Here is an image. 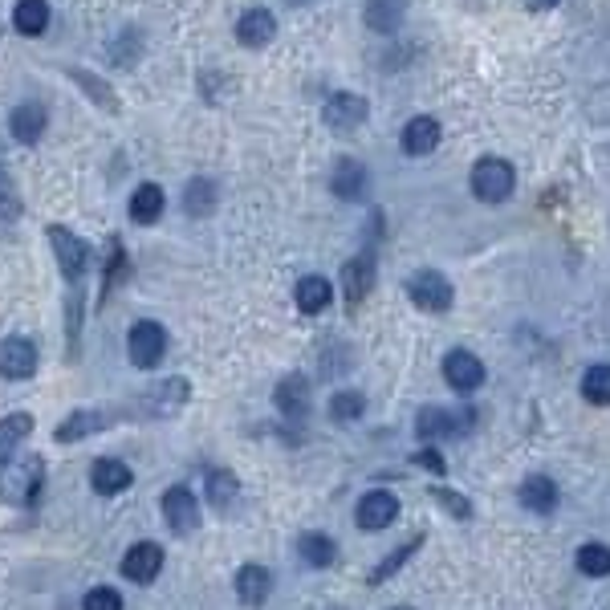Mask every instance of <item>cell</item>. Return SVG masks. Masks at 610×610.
I'll list each match as a JSON object with an SVG mask.
<instances>
[{
    "instance_id": "obj_27",
    "label": "cell",
    "mask_w": 610,
    "mask_h": 610,
    "mask_svg": "<svg viewBox=\"0 0 610 610\" xmlns=\"http://www.w3.org/2000/svg\"><path fill=\"white\" fill-rule=\"evenodd\" d=\"M574 566H578L586 578H610V545L586 541L578 554H574Z\"/></svg>"
},
{
    "instance_id": "obj_33",
    "label": "cell",
    "mask_w": 610,
    "mask_h": 610,
    "mask_svg": "<svg viewBox=\"0 0 610 610\" xmlns=\"http://www.w3.org/2000/svg\"><path fill=\"white\" fill-rule=\"evenodd\" d=\"M419 545H423V533H415V537H411L407 545H399L395 554H387V558H383V566H379V570L371 574V586H383L387 578H395V574H399V570H403V566L411 562V554H415Z\"/></svg>"
},
{
    "instance_id": "obj_6",
    "label": "cell",
    "mask_w": 610,
    "mask_h": 610,
    "mask_svg": "<svg viewBox=\"0 0 610 610\" xmlns=\"http://www.w3.org/2000/svg\"><path fill=\"white\" fill-rule=\"evenodd\" d=\"M163 517L179 537H192L200 529V501H196L192 488H183V484L167 488L163 493Z\"/></svg>"
},
{
    "instance_id": "obj_9",
    "label": "cell",
    "mask_w": 610,
    "mask_h": 610,
    "mask_svg": "<svg viewBox=\"0 0 610 610\" xmlns=\"http://www.w3.org/2000/svg\"><path fill=\"white\" fill-rule=\"evenodd\" d=\"M444 383L452 387V391H460V395H468V391H476L480 383H484V362L472 354V350H448L444 354Z\"/></svg>"
},
{
    "instance_id": "obj_32",
    "label": "cell",
    "mask_w": 610,
    "mask_h": 610,
    "mask_svg": "<svg viewBox=\"0 0 610 610\" xmlns=\"http://www.w3.org/2000/svg\"><path fill=\"white\" fill-rule=\"evenodd\" d=\"M183 208H188V216H208L216 208V183L212 179H192L188 192H183Z\"/></svg>"
},
{
    "instance_id": "obj_13",
    "label": "cell",
    "mask_w": 610,
    "mask_h": 610,
    "mask_svg": "<svg viewBox=\"0 0 610 610\" xmlns=\"http://www.w3.org/2000/svg\"><path fill=\"white\" fill-rule=\"evenodd\" d=\"M159 570H163V549H159L155 541H139V545H131V549H127V558H122V574H127L131 582H139V586L155 582Z\"/></svg>"
},
{
    "instance_id": "obj_28",
    "label": "cell",
    "mask_w": 610,
    "mask_h": 610,
    "mask_svg": "<svg viewBox=\"0 0 610 610\" xmlns=\"http://www.w3.org/2000/svg\"><path fill=\"white\" fill-rule=\"evenodd\" d=\"M13 25L25 37H41L45 25H49V5H45V0H21V5L13 9Z\"/></svg>"
},
{
    "instance_id": "obj_21",
    "label": "cell",
    "mask_w": 610,
    "mask_h": 610,
    "mask_svg": "<svg viewBox=\"0 0 610 610\" xmlns=\"http://www.w3.org/2000/svg\"><path fill=\"white\" fill-rule=\"evenodd\" d=\"M558 501H562V493H558V484L549 480V476H525L521 480V505L525 509H533V513H554L558 509Z\"/></svg>"
},
{
    "instance_id": "obj_29",
    "label": "cell",
    "mask_w": 610,
    "mask_h": 610,
    "mask_svg": "<svg viewBox=\"0 0 610 610\" xmlns=\"http://www.w3.org/2000/svg\"><path fill=\"white\" fill-rule=\"evenodd\" d=\"M204 488H208V501H212L216 509H228V505L240 497V480H236L228 468H212L208 480H204Z\"/></svg>"
},
{
    "instance_id": "obj_10",
    "label": "cell",
    "mask_w": 610,
    "mask_h": 610,
    "mask_svg": "<svg viewBox=\"0 0 610 610\" xmlns=\"http://www.w3.org/2000/svg\"><path fill=\"white\" fill-rule=\"evenodd\" d=\"M118 419V411H102V407H82V411H74V415H66L57 423V440L61 444H74V440H86V436H98L102 427H110Z\"/></svg>"
},
{
    "instance_id": "obj_7",
    "label": "cell",
    "mask_w": 610,
    "mask_h": 610,
    "mask_svg": "<svg viewBox=\"0 0 610 610\" xmlns=\"http://www.w3.org/2000/svg\"><path fill=\"white\" fill-rule=\"evenodd\" d=\"M395 517H399V497L387 493V488H375V493H366V497L358 501V509H354V525L366 529V533H379V529L395 525Z\"/></svg>"
},
{
    "instance_id": "obj_23",
    "label": "cell",
    "mask_w": 610,
    "mask_h": 610,
    "mask_svg": "<svg viewBox=\"0 0 610 610\" xmlns=\"http://www.w3.org/2000/svg\"><path fill=\"white\" fill-rule=\"evenodd\" d=\"M45 122H49L45 106L25 102V106H17V110H13V118H9V131L17 135V143H37V139L45 135Z\"/></svg>"
},
{
    "instance_id": "obj_16",
    "label": "cell",
    "mask_w": 610,
    "mask_h": 610,
    "mask_svg": "<svg viewBox=\"0 0 610 610\" xmlns=\"http://www.w3.org/2000/svg\"><path fill=\"white\" fill-rule=\"evenodd\" d=\"M399 143H403V151L407 155H432L436 147H440V122L432 118V114H415L407 127H403V135H399Z\"/></svg>"
},
{
    "instance_id": "obj_24",
    "label": "cell",
    "mask_w": 610,
    "mask_h": 610,
    "mask_svg": "<svg viewBox=\"0 0 610 610\" xmlns=\"http://www.w3.org/2000/svg\"><path fill=\"white\" fill-rule=\"evenodd\" d=\"M297 554L305 558V566H314V570H330V566L338 562V545H334V537H326V533H301V541H297Z\"/></svg>"
},
{
    "instance_id": "obj_25",
    "label": "cell",
    "mask_w": 610,
    "mask_h": 610,
    "mask_svg": "<svg viewBox=\"0 0 610 610\" xmlns=\"http://www.w3.org/2000/svg\"><path fill=\"white\" fill-rule=\"evenodd\" d=\"M163 204H167V196H163L159 183H139L135 196H131V220L135 224H155L163 216Z\"/></svg>"
},
{
    "instance_id": "obj_22",
    "label": "cell",
    "mask_w": 610,
    "mask_h": 610,
    "mask_svg": "<svg viewBox=\"0 0 610 610\" xmlns=\"http://www.w3.org/2000/svg\"><path fill=\"white\" fill-rule=\"evenodd\" d=\"M293 297H297V310H301V314H322L326 305L334 301V285H330L326 277L310 273V277H301V281H297Z\"/></svg>"
},
{
    "instance_id": "obj_42",
    "label": "cell",
    "mask_w": 610,
    "mask_h": 610,
    "mask_svg": "<svg viewBox=\"0 0 610 610\" xmlns=\"http://www.w3.org/2000/svg\"><path fill=\"white\" fill-rule=\"evenodd\" d=\"M391 610H411V606H391Z\"/></svg>"
},
{
    "instance_id": "obj_26",
    "label": "cell",
    "mask_w": 610,
    "mask_h": 610,
    "mask_svg": "<svg viewBox=\"0 0 610 610\" xmlns=\"http://www.w3.org/2000/svg\"><path fill=\"white\" fill-rule=\"evenodd\" d=\"M147 403H151V415H171V411H179L183 403H188V383H183V379H167V383H159L147 395Z\"/></svg>"
},
{
    "instance_id": "obj_19",
    "label": "cell",
    "mask_w": 610,
    "mask_h": 610,
    "mask_svg": "<svg viewBox=\"0 0 610 610\" xmlns=\"http://www.w3.org/2000/svg\"><path fill=\"white\" fill-rule=\"evenodd\" d=\"M131 468L122 464V460H94V468H90V484H94V493H102V497H114V493H127L131 488Z\"/></svg>"
},
{
    "instance_id": "obj_31",
    "label": "cell",
    "mask_w": 610,
    "mask_h": 610,
    "mask_svg": "<svg viewBox=\"0 0 610 610\" xmlns=\"http://www.w3.org/2000/svg\"><path fill=\"white\" fill-rule=\"evenodd\" d=\"M399 21H403L399 0H371V5H366V25H371L375 33H395Z\"/></svg>"
},
{
    "instance_id": "obj_5",
    "label": "cell",
    "mask_w": 610,
    "mask_h": 610,
    "mask_svg": "<svg viewBox=\"0 0 610 610\" xmlns=\"http://www.w3.org/2000/svg\"><path fill=\"white\" fill-rule=\"evenodd\" d=\"M127 354L139 371H151V366H159L167 354V330L159 322H135L131 338H127Z\"/></svg>"
},
{
    "instance_id": "obj_35",
    "label": "cell",
    "mask_w": 610,
    "mask_h": 610,
    "mask_svg": "<svg viewBox=\"0 0 610 610\" xmlns=\"http://www.w3.org/2000/svg\"><path fill=\"white\" fill-rule=\"evenodd\" d=\"M29 432H33V419H29L25 411L5 415V419H0V448H17V444H21Z\"/></svg>"
},
{
    "instance_id": "obj_8",
    "label": "cell",
    "mask_w": 610,
    "mask_h": 610,
    "mask_svg": "<svg viewBox=\"0 0 610 610\" xmlns=\"http://www.w3.org/2000/svg\"><path fill=\"white\" fill-rule=\"evenodd\" d=\"M49 244H53L57 265H61V273H66V281H82L86 261H90L86 244H82V240H78L70 228H61V224H49Z\"/></svg>"
},
{
    "instance_id": "obj_17",
    "label": "cell",
    "mask_w": 610,
    "mask_h": 610,
    "mask_svg": "<svg viewBox=\"0 0 610 610\" xmlns=\"http://www.w3.org/2000/svg\"><path fill=\"white\" fill-rule=\"evenodd\" d=\"M273 403L285 419H305V411H310V383H305V375H285L273 391Z\"/></svg>"
},
{
    "instance_id": "obj_12",
    "label": "cell",
    "mask_w": 610,
    "mask_h": 610,
    "mask_svg": "<svg viewBox=\"0 0 610 610\" xmlns=\"http://www.w3.org/2000/svg\"><path fill=\"white\" fill-rule=\"evenodd\" d=\"M37 371V346L29 338H5L0 342V375L5 379H29Z\"/></svg>"
},
{
    "instance_id": "obj_41",
    "label": "cell",
    "mask_w": 610,
    "mask_h": 610,
    "mask_svg": "<svg viewBox=\"0 0 610 610\" xmlns=\"http://www.w3.org/2000/svg\"><path fill=\"white\" fill-rule=\"evenodd\" d=\"M529 9H554V5H562V0H525Z\"/></svg>"
},
{
    "instance_id": "obj_36",
    "label": "cell",
    "mask_w": 610,
    "mask_h": 610,
    "mask_svg": "<svg viewBox=\"0 0 610 610\" xmlns=\"http://www.w3.org/2000/svg\"><path fill=\"white\" fill-rule=\"evenodd\" d=\"M70 78H74V82H82V86L90 90V98H94L98 106H106L110 114H118V98H114V90H110L106 82H98V78H90L86 70H70Z\"/></svg>"
},
{
    "instance_id": "obj_11",
    "label": "cell",
    "mask_w": 610,
    "mask_h": 610,
    "mask_svg": "<svg viewBox=\"0 0 610 610\" xmlns=\"http://www.w3.org/2000/svg\"><path fill=\"white\" fill-rule=\"evenodd\" d=\"M460 423H468V415H456L448 407H423L415 415V436L427 440V444H436V440H452L460 436Z\"/></svg>"
},
{
    "instance_id": "obj_4",
    "label": "cell",
    "mask_w": 610,
    "mask_h": 610,
    "mask_svg": "<svg viewBox=\"0 0 610 610\" xmlns=\"http://www.w3.org/2000/svg\"><path fill=\"white\" fill-rule=\"evenodd\" d=\"M366 114H371V102H366L362 94H350V90L330 94V98H326V106H322L326 127H330V131H338V135L358 131L362 122H366Z\"/></svg>"
},
{
    "instance_id": "obj_38",
    "label": "cell",
    "mask_w": 610,
    "mask_h": 610,
    "mask_svg": "<svg viewBox=\"0 0 610 610\" xmlns=\"http://www.w3.org/2000/svg\"><path fill=\"white\" fill-rule=\"evenodd\" d=\"M82 610H122V598H118V590H110V586H94V590L82 598Z\"/></svg>"
},
{
    "instance_id": "obj_14",
    "label": "cell",
    "mask_w": 610,
    "mask_h": 610,
    "mask_svg": "<svg viewBox=\"0 0 610 610\" xmlns=\"http://www.w3.org/2000/svg\"><path fill=\"white\" fill-rule=\"evenodd\" d=\"M375 289V261L371 257H350L342 265V297L346 305H362Z\"/></svg>"
},
{
    "instance_id": "obj_15",
    "label": "cell",
    "mask_w": 610,
    "mask_h": 610,
    "mask_svg": "<svg viewBox=\"0 0 610 610\" xmlns=\"http://www.w3.org/2000/svg\"><path fill=\"white\" fill-rule=\"evenodd\" d=\"M277 37V17L269 9H249V13H240L236 21V41L244 49H265L269 41Z\"/></svg>"
},
{
    "instance_id": "obj_3",
    "label": "cell",
    "mask_w": 610,
    "mask_h": 610,
    "mask_svg": "<svg viewBox=\"0 0 610 610\" xmlns=\"http://www.w3.org/2000/svg\"><path fill=\"white\" fill-rule=\"evenodd\" d=\"M41 480H45V464L37 456H21L17 464L5 468V476H0V497L13 505H29L41 493Z\"/></svg>"
},
{
    "instance_id": "obj_39",
    "label": "cell",
    "mask_w": 610,
    "mask_h": 610,
    "mask_svg": "<svg viewBox=\"0 0 610 610\" xmlns=\"http://www.w3.org/2000/svg\"><path fill=\"white\" fill-rule=\"evenodd\" d=\"M0 212H9V216H17V212H21L17 188H13V179L5 175V167H0Z\"/></svg>"
},
{
    "instance_id": "obj_40",
    "label": "cell",
    "mask_w": 610,
    "mask_h": 610,
    "mask_svg": "<svg viewBox=\"0 0 610 610\" xmlns=\"http://www.w3.org/2000/svg\"><path fill=\"white\" fill-rule=\"evenodd\" d=\"M411 464L415 468H423V472H436V476H444L448 468H444V456L436 452V448H419L415 456H411Z\"/></svg>"
},
{
    "instance_id": "obj_2",
    "label": "cell",
    "mask_w": 610,
    "mask_h": 610,
    "mask_svg": "<svg viewBox=\"0 0 610 610\" xmlns=\"http://www.w3.org/2000/svg\"><path fill=\"white\" fill-rule=\"evenodd\" d=\"M407 297H411V305H419L423 314H444V310H452L456 289H452V281H448L444 273H436V269H415V273L407 277Z\"/></svg>"
},
{
    "instance_id": "obj_1",
    "label": "cell",
    "mask_w": 610,
    "mask_h": 610,
    "mask_svg": "<svg viewBox=\"0 0 610 610\" xmlns=\"http://www.w3.org/2000/svg\"><path fill=\"white\" fill-rule=\"evenodd\" d=\"M513 188H517V171H513L509 159H497V155L476 159V167H472V192H476L480 204H501V200L513 196Z\"/></svg>"
},
{
    "instance_id": "obj_37",
    "label": "cell",
    "mask_w": 610,
    "mask_h": 610,
    "mask_svg": "<svg viewBox=\"0 0 610 610\" xmlns=\"http://www.w3.org/2000/svg\"><path fill=\"white\" fill-rule=\"evenodd\" d=\"M432 501H436L440 509H448L456 521H468V517H472V505H468L460 493H452V488H432Z\"/></svg>"
},
{
    "instance_id": "obj_20",
    "label": "cell",
    "mask_w": 610,
    "mask_h": 610,
    "mask_svg": "<svg viewBox=\"0 0 610 610\" xmlns=\"http://www.w3.org/2000/svg\"><path fill=\"white\" fill-rule=\"evenodd\" d=\"M269 590H273V574H269L261 562L240 566V574H236V594H240L244 606H261V602L269 598Z\"/></svg>"
},
{
    "instance_id": "obj_18",
    "label": "cell",
    "mask_w": 610,
    "mask_h": 610,
    "mask_svg": "<svg viewBox=\"0 0 610 610\" xmlns=\"http://www.w3.org/2000/svg\"><path fill=\"white\" fill-rule=\"evenodd\" d=\"M366 183H371V175H366V167L358 159H338L334 163L330 188H334L338 200H362L366 196Z\"/></svg>"
},
{
    "instance_id": "obj_30",
    "label": "cell",
    "mask_w": 610,
    "mask_h": 610,
    "mask_svg": "<svg viewBox=\"0 0 610 610\" xmlns=\"http://www.w3.org/2000/svg\"><path fill=\"white\" fill-rule=\"evenodd\" d=\"M582 399L594 407H610V362H598L582 375Z\"/></svg>"
},
{
    "instance_id": "obj_34",
    "label": "cell",
    "mask_w": 610,
    "mask_h": 610,
    "mask_svg": "<svg viewBox=\"0 0 610 610\" xmlns=\"http://www.w3.org/2000/svg\"><path fill=\"white\" fill-rule=\"evenodd\" d=\"M362 411H366V399L358 391H338L330 399V419L334 423H354V419H362Z\"/></svg>"
}]
</instances>
